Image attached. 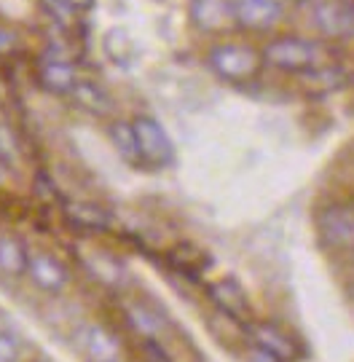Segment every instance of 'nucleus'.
<instances>
[{
  "label": "nucleus",
  "instance_id": "1",
  "mask_svg": "<svg viewBox=\"0 0 354 362\" xmlns=\"http://www.w3.org/2000/svg\"><path fill=\"white\" fill-rule=\"evenodd\" d=\"M210 67L225 81H247L261 70V57L249 46L225 43L210 52Z\"/></svg>",
  "mask_w": 354,
  "mask_h": 362
},
{
  "label": "nucleus",
  "instance_id": "2",
  "mask_svg": "<svg viewBox=\"0 0 354 362\" xmlns=\"http://www.w3.org/2000/svg\"><path fill=\"white\" fill-rule=\"evenodd\" d=\"M131 129L137 137V148L143 156V164L148 167H167L175 156V145H172L170 134L164 132V127L156 118L140 116L131 121Z\"/></svg>",
  "mask_w": 354,
  "mask_h": 362
},
{
  "label": "nucleus",
  "instance_id": "3",
  "mask_svg": "<svg viewBox=\"0 0 354 362\" xmlns=\"http://www.w3.org/2000/svg\"><path fill=\"white\" fill-rule=\"evenodd\" d=\"M76 346L86 362H124L121 341L100 322H86L76 333Z\"/></svg>",
  "mask_w": 354,
  "mask_h": 362
},
{
  "label": "nucleus",
  "instance_id": "4",
  "mask_svg": "<svg viewBox=\"0 0 354 362\" xmlns=\"http://www.w3.org/2000/svg\"><path fill=\"white\" fill-rule=\"evenodd\" d=\"M319 46L312 40L303 38H279L266 49V59L274 67L282 70H293V73H303L319 65Z\"/></svg>",
  "mask_w": 354,
  "mask_h": 362
},
{
  "label": "nucleus",
  "instance_id": "5",
  "mask_svg": "<svg viewBox=\"0 0 354 362\" xmlns=\"http://www.w3.org/2000/svg\"><path fill=\"white\" fill-rule=\"evenodd\" d=\"M27 276L30 282L43 290V293H52L59 296L67 285H70V272L62 260H57L49 252H30L27 260Z\"/></svg>",
  "mask_w": 354,
  "mask_h": 362
},
{
  "label": "nucleus",
  "instance_id": "6",
  "mask_svg": "<svg viewBox=\"0 0 354 362\" xmlns=\"http://www.w3.org/2000/svg\"><path fill=\"white\" fill-rule=\"evenodd\" d=\"M322 239L333 247L354 245V209L349 207H328L317 220Z\"/></svg>",
  "mask_w": 354,
  "mask_h": 362
},
{
  "label": "nucleus",
  "instance_id": "7",
  "mask_svg": "<svg viewBox=\"0 0 354 362\" xmlns=\"http://www.w3.org/2000/svg\"><path fill=\"white\" fill-rule=\"evenodd\" d=\"M314 25L328 35L354 33V6L343 0H325L314 8Z\"/></svg>",
  "mask_w": 354,
  "mask_h": 362
},
{
  "label": "nucleus",
  "instance_id": "8",
  "mask_svg": "<svg viewBox=\"0 0 354 362\" xmlns=\"http://www.w3.org/2000/svg\"><path fill=\"white\" fill-rule=\"evenodd\" d=\"M234 16L249 30H266L282 16L279 0H234Z\"/></svg>",
  "mask_w": 354,
  "mask_h": 362
},
{
  "label": "nucleus",
  "instance_id": "9",
  "mask_svg": "<svg viewBox=\"0 0 354 362\" xmlns=\"http://www.w3.org/2000/svg\"><path fill=\"white\" fill-rule=\"evenodd\" d=\"M249 336L255 341V346L269 354H274L279 362H290L295 360V341L279 330L276 325H266V322H252L249 325Z\"/></svg>",
  "mask_w": 354,
  "mask_h": 362
},
{
  "label": "nucleus",
  "instance_id": "10",
  "mask_svg": "<svg viewBox=\"0 0 354 362\" xmlns=\"http://www.w3.org/2000/svg\"><path fill=\"white\" fill-rule=\"evenodd\" d=\"M191 16L201 30H223L234 22V0H194Z\"/></svg>",
  "mask_w": 354,
  "mask_h": 362
},
{
  "label": "nucleus",
  "instance_id": "11",
  "mask_svg": "<svg viewBox=\"0 0 354 362\" xmlns=\"http://www.w3.org/2000/svg\"><path fill=\"white\" fill-rule=\"evenodd\" d=\"M38 73L43 86L54 91V94H70L78 83V76H76L73 65H67L65 59H59V57H46L40 62Z\"/></svg>",
  "mask_w": 354,
  "mask_h": 362
},
{
  "label": "nucleus",
  "instance_id": "12",
  "mask_svg": "<svg viewBox=\"0 0 354 362\" xmlns=\"http://www.w3.org/2000/svg\"><path fill=\"white\" fill-rule=\"evenodd\" d=\"M27 260H30V250L25 242L13 233H0V274L3 276H25Z\"/></svg>",
  "mask_w": 354,
  "mask_h": 362
},
{
  "label": "nucleus",
  "instance_id": "13",
  "mask_svg": "<svg viewBox=\"0 0 354 362\" xmlns=\"http://www.w3.org/2000/svg\"><path fill=\"white\" fill-rule=\"evenodd\" d=\"M65 215L78 228H86V231H107L110 223H113L110 212L92 204V202H70L65 207Z\"/></svg>",
  "mask_w": 354,
  "mask_h": 362
},
{
  "label": "nucleus",
  "instance_id": "14",
  "mask_svg": "<svg viewBox=\"0 0 354 362\" xmlns=\"http://www.w3.org/2000/svg\"><path fill=\"white\" fill-rule=\"evenodd\" d=\"M212 300L225 311V314H231L236 320H244L249 311V303H247V296H244V290L236 285L234 279H223V282H218V285H212Z\"/></svg>",
  "mask_w": 354,
  "mask_h": 362
},
{
  "label": "nucleus",
  "instance_id": "15",
  "mask_svg": "<svg viewBox=\"0 0 354 362\" xmlns=\"http://www.w3.org/2000/svg\"><path fill=\"white\" fill-rule=\"evenodd\" d=\"M126 317H129L131 327L143 338H156L161 333V327H164V320L153 309H148L145 303H131V306H126Z\"/></svg>",
  "mask_w": 354,
  "mask_h": 362
},
{
  "label": "nucleus",
  "instance_id": "16",
  "mask_svg": "<svg viewBox=\"0 0 354 362\" xmlns=\"http://www.w3.org/2000/svg\"><path fill=\"white\" fill-rule=\"evenodd\" d=\"M110 140L118 148V153L124 156L129 164H143V156H140V148H137V137H134L131 124H124V121L113 124L110 127Z\"/></svg>",
  "mask_w": 354,
  "mask_h": 362
},
{
  "label": "nucleus",
  "instance_id": "17",
  "mask_svg": "<svg viewBox=\"0 0 354 362\" xmlns=\"http://www.w3.org/2000/svg\"><path fill=\"white\" fill-rule=\"evenodd\" d=\"M70 94H76L81 107H86V110H94V113H107L110 110V100L105 97V91L94 86L92 81H78Z\"/></svg>",
  "mask_w": 354,
  "mask_h": 362
},
{
  "label": "nucleus",
  "instance_id": "18",
  "mask_svg": "<svg viewBox=\"0 0 354 362\" xmlns=\"http://www.w3.org/2000/svg\"><path fill=\"white\" fill-rule=\"evenodd\" d=\"M89 269H92V274L100 279V282H105V285H118L121 282V266H118L116 260L110 258V255H92L89 258Z\"/></svg>",
  "mask_w": 354,
  "mask_h": 362
},
{
  "label": "nucleus",
  "instance_id": "19",
  "mask_svg": "<svg viewBox=\"0 0 354 362\" xmlns=\"http://www.w3.org/2000/svg\"><path fill=\"white\" fill-rule=\"evenodd\" d=\"M22 360V341L11 327H0V362Z\"/></svg>",
  "mask_w": 354,
  "mask_h": 362
},
{
  "label": "nucleus",
  "instance_id": "20",
  "mask_svg": "<svg viewBox=\"0 0 354 362\" xmlns=\"http://www.w3.org/2000/svg\"><path fill=\"white\" fill-rule=\"evenodd\" d=\"M0 161L3 164H13L16 161V143H13V137L8 134L6 127H0Z\"/></svg>",
  "mask_w": 354,
  "mask_h": 362
},
{
  "label": "nucleus",
  "instance_id": "21",
  "mask_svg": "<svg viewBox=\"0 0 354 362\" xmlns=\"http://www.w3.org/2000/svg\"><path fill=\"white\" fill-rule=\"evenodd\" d=\"M13 46H16V35H13L8 27H0V57L13 52Z\"/></svg>",
  "mask_w": 354,
  "mask_h": 362
},
{
  "label": "nucleus",
  "instance_id": "22",
  "mask_svg": "<svg viewBox=\"0 0 354 362\" xmlns=\"http://www.w3.org/2000/svg\"><path fill=\"white\" fill-rule=\"evenodd\" d=\"M59 6H65L70 13H76V11H83V8H89L94 0H57Z\"/></svg>",
  "mask_w": 354,
  "mask_h": 362
},
{
  "label": "nucleus",
  "instance_id": "23",
  "mask_svg": "<svg viewBox=\"0 0 354 362\" xmlns=\"http://www.w3.org/2000/svg\"><path fill=\"white\" fill-rule=\"evenodd\" d=\"M247 362H279V360H276L274 354H269V351H263V349H258V346H255V349L249 351Z\"/></svg>",
  "mask_w": 354,
  "mask_h": 362
}]
</instances>
